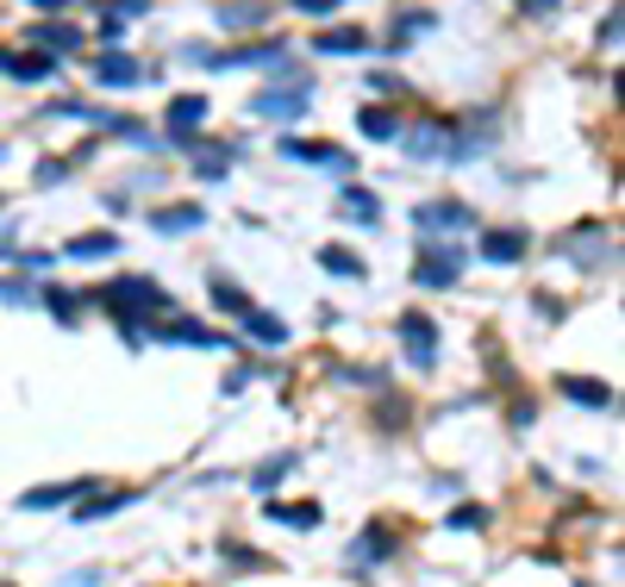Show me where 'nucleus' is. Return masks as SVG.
<instances>
[{"instance_id":"nucleus-38","label":"nucleus","mask_w":625,"mask_h":587,"mask_svg":"<svg viewBox=\"0 0 625 587\" xmlns=\"http://www.w3.org/2000/svg\"><path fill=\"white\" fill-rule=\"evenodd\" d=\"M619 32H625V20H619V7H613V13L601 20V51H613V44H619Z\"/></svg>"},{"instance_id":"nucleus-24","label":"nucleus","mask_w":625,"mask_h":587,"mask_svg":"<svg viewBox=\"0 0 625 587\" xmlns=\"http://www.w3.org/2000/svg\"><path fill=\"white\" fill-rule=\"evenodd\" d=\"M63 256H76V263H100V256H119V237L113 232H88V237H69Z\"/></svg>"},{"instance_id":"nucleus-16","label":"nucleus","mask_w":625,"mask_h":587,"mask_svg":"<svg viewBox=\"0 0 625 587\" xmlns=\"http://www.w3.org/2000/svg\"><path fill=\"white\" fill-rule=\"evenodd\" d=\"M207 107H213L207 95H176L169 100V137H195V125L207 119ZM169 137H163V144H169Z\"/></svg>"},{"instance_id":"nucleus-25","label":"nucleus","mask_w":625,"mask_h":587,"mask_svg":"<svg viewBox=\"0 0 625 587\" xmlns=\"http://www.w3.org/2000/svg\"><path fill=\"white\" fill-rule=\"evenodd\" d=\"M382 556H394V531L388 525H370L351 544V563H382Z\"/></svg>"},{"instance_id":"nucleus-8","label":"nucleus","mask_w":625,"mask_h":587,"mask_svg":"<svg viewBox=\"0 0 625 587\" xmlns=\"http://www.w3.org/2000/svg\"><path fill=\"white\" fill-rule=\"evenodd\" d=\"M557 256H575L582 269H601V263H613V237H606L601 225H582V232L557 237Z\"/></svg>"},{"instance_id":"nucleus-10","label":"nucleus","mask_w":625,"mask_h":587,"mask_svg":"<svg viewBox=\"0 0 625 587\" xmlns=\"http://www.w3.org/2000/svg\"><path fill=\"white\" fill-rule=\"evenodd\" d=\"M88 488H100V481H51V488H32V494H20V507L25 512H44V507H76V500H88Z\"/></svg>"},{"instance_id":"nucleus-14","label":"nucleus","mask_w":625,"mask_h":587,"mask_svg":"<svg viewBox=\"0 0 625 587\" xmlns=\"http://www.w3.org/2000/svg\"><path fill=\"white\" fill-rule=\"evenodd\" d=\"M25 44H32V51H39V57H69V51H76L81 44V32L76 25H32V32H25Z\"/></svg>"},{"instance_id":"nucleus-35","label":"nucleus","mask_w":625,"mask_h":587,"mask_svg":"<svg viewBox=\"0 0 625 587\" xmlns=\"http://www.w3.org/2000/svg\"><path fill=\"white\" fill-rule=\"evenodd\" d=\"M0 300H13V307H32V300H39V288H32V281H0Z\"/></svg>"},{"instance_id":"nucleus-4","label":"nucleus","mask_w":625,"mask_h":587,"mask_svg":"<svg viewBox=\"0 0 625 587\" xmlns=\"http://www.w3.org/2000/svg\"><path fill=\"white\" fill-rule=\"evenodd\" d=\"M195 63H207V69H251V63H263V69H282L288 63V51L275 38H263V44H244V51H188Z\"/></svg>"},{"instance_id":"nucleus-17","label":"nucleus","mask_w":625,"mask_h":587,"mask_svg":"<svg viewBox=\"0 0 625 587\" xmlns=\"http://www.w3.org/2000/svg\"><path fill=\"white\" fill-rule=\"evenodd\" d=\"M138 500V488H113V494H88V500H76V519L81 525H95V519H113V512H125Z\"/></svg>"},{"instance_id":"nucleus-21","label":"nucleus","mask_w":625,"mask_h":587,"mask_svg":"<svg viewBox=\"0 0 625 587\" xmlns=\"http://www.w3.org/2000/svg\"><path fill=\"white\" fill-rule=\"evenodd\" d=\"M0 69H7V76H20V81H51V76H57V63L39 57V51H7Z\"/></svg>"},{"instance_id":"nucleus-32","label":"nucleus","mask_w":625,"mask_h":587,"mask_svg":"<svg viewBox=\"0 0 625 587\" xmlns=\"http://www.w3.org/2000/svg\"><path fill=\"white\" fill-rule=\"evenodd\" d=\"M39 300H44V307H51V313L63 319V325H76V319H81V300H76V294H63V288H44Z\"/></svg>"},{"instance_id":"nucleus-12","label":"nucleus","mask_w":625,"mask_h":587,"mask_svg":"<svg viewBox=\"0 0 625 587\" xmlns=\"http://www.w3.org/2000/svg\"><path fill=\"white\" fill-rule=\"evenodd\" d=\"M263 519H275V525H288V531H319V500H263Z\"/></svg>"},{"instance_id":"nucleus-9","label":"nucleus","mask_w":625,"mask_h":587,"mask_svg":"<svg viewBox=\"0 0 625 587\" xmlns=\"http://www.w3.org/2000/svg\"><path fill=\"white\" fill-rule=\"evenodd\" d=\"M151 225H156V237L200 232V225H207V207H200V200H176V207H156V213H151Z\"/></svg>"},{"instance_id":"nucleus-7","label":"nucleus","mask_w":625,"mask_h":587,"mask_svg":"<svg viewBox=\"0 0 625 587\" xmlns=\"http://www.w3.org/2000/svg\"><path fill=\"white\" fill-rule=\"evenodd\" d=\"M144 337H156V344H195V351H232V337L219 332V325H200V319H176V325H151Z\"/></svg>"},{"instance_id":"nucleus-22","label":"nucleus","mask_w":625,"mask_h":587,"mask_svg":"<svg viewBox=\"0 0 625 587\" xmlns=\"http://www.w3.org/2000/svg\"><path fill=\"white\" fill-rule=\"evenodd\" d=\"M244 332H251V344H263V351H282V344H288V325H282L275 313H263V307L244 313Z\"/></svg>"},{"instance_id":"nucleus-6","label":"nucleus","mask_w":625,"mask_h":587,"mask_svg":"<svg viewBox=\"0 0 625 587\" xmlns=\"http://www.w3.org/2000/svg\"><path fill=\"white\" fill-rule=\"evenodd\" d=\"M307 107H312L307 81H288V88H263V95H251V113L256 119H300Z\"/></svg>"},{"instance_id":"nucleus-3","label":"nucleus","mask_w":625,"mask_h":587,"mask_svg":"<svg viewBox=\"0 0 625 587\" xmlns=\"http://www.w3.org/2000/svg\"><path fill=\"white\" fill-rule=\"evenodd\" d=\"M413 232L419 237L475 232V207H469V200H419V207H413Z\"/></svg>"},{"instance_id":"nucleus-29","label":"nucleus","mask_w":625,"mask_h":587,"mask_svg":"<svg viewBox=\"0 0 625 587\" xmlns=\"http://www.w3.org/2000/svg\"><path fill=\"white\" fill-rule=\"evenodd\" d=\"M319 269H332V275H344V281H363V256H351V251H338V244H326V251H319Z\"/></svg>"},{"instance_id":"nucleus-41","label":"nucleus","mask_w":625,"mask_h":587,"mask_svg":"<svg viewBox=\"0 0 625 587\" xmlns=\"http://www.w3.org/2000/svg\"><path fill=\"white\" fill-rule=\"evenodd\" d=\"M251 375L256 369H232V375H226V394H244V388H251Z\"/></svg>"},{"instance_id":"nucleus-26","label":"nucleus","mask_w":625,"mask_h":587,"mask_svg":"<svg viewBox=\"0 0 625 587\" xmlns=\"http://www.w3.org/2000/svg\"><path fill=\"white\" fill-rule=\"evenodd\" d=\"M207 294H213V307H219V313H232V319L251 313V294L238 288V281H226V275H213V281H207Z\"/></svg>"},{"instance_id":"nucleus-5","label":"nucleus","mask_w":625,"mask_h":587,"mask_svg":"<svg viewBox=\"0 0 625 587\" xmlns=\"http://www.w3.org/2000/svg\"><path fill=\"white\" fill-rule=\"evenodd\" d=\"M401 351H407V363L419 375H431L438 369V325H431L426 313H407L401 319Z\"/></svg>"},{"instance_id":"nucleus-31","label":"nucleus","mask_w":625,"mask_h":587,"mask_svg":"<svg viewBox=\"0 0 625 587\" xmlns=\"http://www.w3.org/2000/svg\"><path fill=\"white\" fill-rule=\"evenodd\" d=\"M431 25H438V13H401V25H394V51H407L413 44V32H431Z\"/></svg>"},{"instance_id":"nucleus-18","label":"nucleus","mask_w":625,"mask_h":587,"mask_svg":"<svg viewBox=\"0 0 625 587\" xmlns=\"http://www.w3.org/2000/svg\"><path fill=\"white\" fill-rule=\"evenodd\" d=\"M232 144H207V137H195V176L200 181H226V169H232Z\"/></svg>"},{"instance_id":"nucleus-43","label":"nucleus","mask_w":625,"mask_h":587,"mask_svg":"<svg viewBox=\"0 0 625 587\" xmlns=\"http://www.w3.org/2000/svg\"><path fill=\"white\" fill-rule=\"evenodd\" d=\"M0 157H7V144H0Z\"/></svg>"},{"instance_id":"nucleus-33","label":"nucleus","mask_w":625,"mask_h":587,"mask_svg":"<svg viewBox=\"0 0 625 587\" xmlns=\"http://www.w3.org/2000/svg\"><path fill=\"white\" fill-rule=\"evenodd\" d=\"M294 463H300V456H294V451H282V456H275V463H263V469H256V494L270 500V488H275V481H282V475L294 469Z\"/></svg>"},{"instance_id":"nucleus-23","label":"nucleus","mask_w":625,"mask_h":587,"mask_svg":"<svg viewBox=\"0 0 625 587\" xmlns=\"http://www.w3.org/2000/svg\"><path fill=\"white\" fill-rule=\"evenodd\" d=\"M482 256H489V263H501V269H507V263H519V256H526V232H519V225L489 232V237H482Z\"/></svg>"},{"instance_id":"nucleus-20","label":"nucleus","mask_w":625,"mask_h":587,"mask_svg":"<svg viewBox=\"0 0 625 587\" xmlns=\"http://www.w3.org/2000/svg\"><path fill=\"white\" fill-rule=\"evenodd\" d=\"M138 76H144V69H138V57H125V51H107V57L95 63V81H100V88H132Z\"/></svg>"},{"instance_id":"nucleus-11","label":"nucleus","mask_w":625,"mask_h":587,"mask_svg":"<svg viewBox=\"0 0 625 587\" xmlns=\"http://www.w3.org/2000/svg\"><path fill=\"white\" fill-rule=\"evenodd\" d=\"M282 157L294 163H319V169H351V157L338 144H319V137H282Z\"/></svg>"},{"instance_id":"nucleus-19","label":"nucleus","mask_w":625,"mask_h":587,"mask_svg":"<svg viewBox=\"0 0 625 587\" xmlns=\"http://www.w3.org/2000/svg\"><path fill=\"white\" fill-rule=\"evenodd\" d=\"M213 20L226 25V32H244V25H263V20H270V7H263V0H219Z\"/></svg>"},{"instance_id":"nucleus-28","label":"nucleus","mask_w":625,"mask_h":587,"mask_svg":"<svg viewBox=\"0 0 625 587\" xmlns=\"http://www.w3.org/2000/svg\"><path fill=\"white\" fill-rule=\"evenodd\" d=\"M445 125H419V132H407V151L413 157H450V144H445Z\"/></svg>"},{"instance_id":"nucleus-36","label":"nucleus","mask_w":625,"mask_h":587,"mask_svg":"<svg viewBox=\"0 0 625 587\" xmlns=\"http://www.w3.org/2000/svg\"><path fill=\"white\" fill-rule=\"evenodd\" d=\"M294 13H312V20H326V13H338V7H344V0H288Z\"/></svg>"},{"instance_id":"nucleus-42","label":"nucleus","mask_w":625,"mask_h":587,"mask_svg":"<svg viewBox=\"0 0 625 587\" xmlns=\"http://www.w3.org/2000/svg\"><path fill=\"white\" fill-rule=\"evenodd\" d=\"M25 7H39V13H63L69 0H25Z\"/></svg>"},{"instance_id":"nucleus-39","label":"nucleus","mask_w":625,"mask_h":587,"mask_svg":"<svg viewBox=\"0 0 625 587\" xmlns=\"http://www.w3.org/2000/svg\"><path fill=\"white\" fill-rule=\"evenodd\" d=\"M63 176H69V163H57V157L39 163V188H51V181H63Z\"/></svg>"},{"instance_id":"nucleus-27","label":"nucleus","mask_w":625,"mask_h":587,"mask_svg":"<svg viewBox=\"0 0 625 587\" xmlns=\"http://www.w3.org/2000/svg\"><path fill=\"white\" fill-rule=\"evenodd\" d=\"M557 388H563L569 400H582V407H613V388H606V381H588V375H563Z\"/></svg>"},{"instance_id":"nucleus-37","label":"nucleus","mask_w":625,"mask_h":587,"mask_svg":"<svg viewBox=\"0 0 625 587\" xmlns=\"http://www.w3.org/2000/svg\"><path fill=\"white\" fill-rule=\"evenodd\" d=\"M151 0H107V20H138Z\"/></svg>"},{"instance_id":"nucleus-40","label":"nucleus","mask_w":625,"mask_h":587,"mask_svg":"<svg viewBox=\"0 0 625 587\" xmlns=\"http://www.w3.org/2000/svg\"><path fill=\"white\" fill-rule=\"evenodd\" d=\"M370 88H375V95H382V100H394V95H407V88H401V76H370Z\"/></svg>"},{"instance_id":"nucleus-44","label":"nucleus","mask_w":625,"mask_h":587,"mask_svg":"<svg viewBox=\"0 0 625 587\" xmlns=\"http://www.w3.org/2000/svg\"><path fill=\"white\" fill-rule=\"evenodd\" d=\"M0 587H7V582H0Z\"/></svg>"},{"instance_id":"nucleus-1","label":"nucleus","mask_w":625,"mask_h":587,"mask_svg":"<svg viewBox=\"0 0 625 587\" xmlns=\"http://www.w3.org/2000/svg\"><path fill=\"white\" fill-rule=\"evenodd\" d=\"M95 300L113 313V325L125 332V344H151V319H163L176 300H169V288H156L151 275H119V281H107V288H95Z\"/></svg>"},{"instance_id":"nucleus-2","label":"nucleus","mask_w":625,"mask_h":587,"mask_svg":"<svg viewBox=\"0 0 625 587\" xmlns=\"http://www.w3.org/2000/svg\"><path fill=\"white\" fill-rule=\"evenodd\" d=\"M457 275H463V244H438V237L413 244V288H457Z\"/></svg>"},{"instance_id":"nucleus-34","label":"nucleus","mask_w":625,"mask_h":587,"mask_svg":"<svg viewBox=\"0 0 625 587\" xmlns=\"http://www.w3.org/2000/svg\"><path fill=\"white\" fill-rule=\"evenodd\" d=\"M482 525H489L482 507H450V531H482Z\"/></svg>"},{"instance_id":"nucleus-30","label":"nucleus","mask_w":625,"mask_h":587,"mask_svg":"<svg viewBox=\"0 0 625 587\" xmlns=\"http://www.w3.org/2000/svg\"><path fill=\"white\" fill-rule=\"evenodd\" d=\"M338 207H344L351 219H363V225H375V219H382V200H375L370 188H344V195H338Z\"/></svg>"},{"instance_id":"nucleus-15","label":"nucleus","mask_w":625,"mask_h":587,"mask_svg":"<svg viewBox=\"0 0 625 587\" xmlns=\"http://www.w3.org/2000/svg\"><path fill=\"white\" fill-rule=\"evenodd\" d=\"M357 132L370 137V144H394V137H401V119H394V107L370 100V107H357Z\"/></svg>"},{"instance_id":"nucleus-13","label":"nucleus","mask_w":625,"mask_h":587,"mask_svg":"<svg viewBox=\"0 0 625 587\" xmlns=\"http://www.w3.org/2000/svg\"><path fill=\"white\" fill-rule=\"evenodd\" d=\"M312 51H326V57H370L375 38H370V32H357V25H332V32H319V38H312Z\"/></svg>"}]
</instances>
